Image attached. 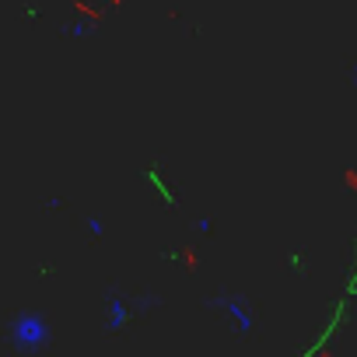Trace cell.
<instances>
[{
	"mask_svg": "<svg viewBox=\"0 0 357 357\" xmlns=\"http://www.w3.org/2000/svg\"><path fill=\"white\" fill-rule=\"evenodd\" d=\"M50 340V322L39 312H25L11 322V343L15 350H39Z\"/></svg>",
	"mask_w": 357,
	"mask_h": 357,
	"instance_id": "6da1fadb",
	"label": "cell"
},
{
	"mask_svg": "<svg viewBox=\"0 0 357 357\" xmlns=\"http://www.w3.org/2000/svg\"><path fill=\"white\" fill-rule=\"evenodd\" d=\"M225 312L231 315V322L238 326V333H249L252 329V315L245 312V305L238 298H225Z\"/></svg>",
	"mask_w": 357,
	"mask_h": 357,
	"instance_id": "7a4b0ae2",
	"label": "cell"
},
{
	"mask_svg": "<svg viewBox=\"0 0 357 357\" xmlns=\"http://www.w3.org/2000/svg\"><path fill=\"white\" fill-rule=\"evenodd\" d=\"M126 322H130L126 301H123V298H112V301H109V329H123Z\"/></svg>",
	"mask_w": 357,
	"mask_h": 357,
	"instance_id": "3957f363",
	"label": "cell"
},
{
	"mask_svg": "<svg viewBox=\"0 0 357 357\" xmlns=\"http://www.w3.org/2000/svg\"><path fill=\"white\" fill-rule=\"evenodd\" d=\"M88 235H95V238H98V235H105V225H102L98 218H91V221H88Z\"/></svg>",
	"mask_w": 357,
	"mask_h": 357,
	"instance_id": "277c9868",
	"label": "cell"
},
{
	"mask_svg": "<svg viewBox=\"0 0 357 357\" xmlns=\"http://www.w3.org/2000/svg\"><path fill=\"white\" fill-rule=\"evenodd\" d=\"M354 81H357V63H354Z\"/></svg>",
	"mask_w": 357,
	"mask_h": 357,
	"instance_id": "5b68a950",
	"label": "cell"
}]
</instances>
